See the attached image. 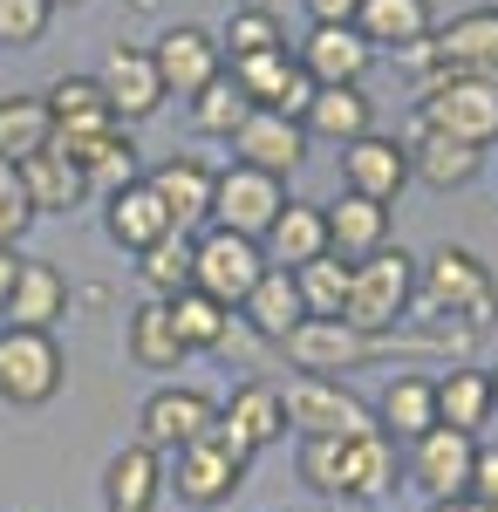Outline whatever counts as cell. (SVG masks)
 Instances as JSON below:
<instances>
[{
    "instance_id": "d590c367",
    "label": "cell",
    "mask_w": 498,
    "mask_h": 512,
    "mask_svg": "<svg viewBox=\"0 0 498 512\" xmlns=\"http://www.w3.org/2000/svg\"><path fill=\"white\" fill-rule=\"evenodd\" d=\"M294 465H301L307 492H321V499H348V485H355V437H301Z\"/></svg>"
},
{
    "instance_id": "f1b7e54d",
    "label": "cell",
    "mask_w": 498,
    "mask_h": 512,
    "mask_svg": "<svg viewBox=\"0 0 498 512\" xmlns=\"http://www.w3.org/2000/svg\"><path fill=\"white\" fill-rule=\"evenodd\" d=\"M260 253H267V267H307V260H321L328 253V219H321V205H307V198H287L280 205V219L267 226L260 239Z\"/></svg>"
},
{
    "instance_id": "ffe728a7",
    "label": "cell",
    "mask_w": 498,
    "mask_h": 512,
    "mask_svg": "<svg viewBox=\"0 0 498 512\" xmlns=\"http://www.w3.org/2000/svg\"><path fill=\"white\" fill-rule=\"evenodd\" d=\"M294 62L307 69V82H314V89H342V82H362V76H369L376 48L355 35V21H348V28H307V41L294 48Z\"/></svg>"
},
{
    "instance_id": "f546056e",
    "label": "cell",
    "mask_w": 498,
    "mask_h": 512,
    "mask_svg": "<svg viewBox=\"0 0 498 512\" xmlns=\"http://www.w3.org/2000/svg\"><path fill=\"white\" fill-rule=\"evenodd\" d=\"M239 321H246V328H253L260 342H287V335H294V328L307 321L294 274H287V267H267V274L253 280V294L239 301Z\"/></svg>"
},
{
    "instance_id": "7402d4cb",
    "label": "cell",
    "mask_w": 498,
    "mask_h": 512,
    "mask_svg": "<svg viewBox=\"0 0 498 512\" xmlns=\"http://www.w3.org/2000/svg\"><path fill=\"white\" fill-rule=\"evenodd\" d=\"M430 0H362L355 7V35L369 41L376 55H423V41H430Z\"/></svg>"
},
{
    "instance_id": "7dc6e473",
    "label": "cell",
    "mask_w": 498,
    "mask_h": 512,
    "mask_svg": "<svg viewBox=\"0 0 498 512\" xmlns=\"http://www.w3.org/2000/svg\"><path fill=\"white\" fill-rule=\"evenodd\" d=\"M301 7H307V21H314V28H348L362 0H301Z\"/></svg>"
},
{
    "instance_id": "4dcf8cb0",
    "label": "cell",
    "mask_w": 498,
    "mask_h": 512,
    "mask_svg": "<svg viewBox=\"0 0 498 512\" xmlns=\"http://www.w3.org/2000/svg\"><path fill=\"white\" fill-rule=\"evenodd\" d=\"M123 349H130V362L137 369H185V335H178V321H171V301H144V308H130V321H123Z\"/></svg>"
},
{
    "instance_id": "7a4b0ae2",
    "label": "cell",
    "mask_w": 498,
    "mask_h": 512,
    "mask_svg": "<svg viewBox=\"0 0 498 512\" xmlns=\"http://www.w3.org/2000/svg\"><path fill=\"white\" fill-rule=\"evenodd\" d=\"M410 308H417V260H410L403 246H383V253L355 260V274H348V308H342L348 328H362V335H396V328L410 321Z\"/></svg>"
},
{
    "instance_id": "e0dca14e",
    "label": "cell",
    "mask_w": 498,
    "mask_h": 512,
    "mask_svg": "<svg viewBox=\"0 0 498 512\" xmlns=\"http://www.w3.org/2000/svg\"><path fill=\"white\" fill-rule=\"evenodd\" d=\"M164 205V219H171V233H192V226H212V185H219V171L192 151H178V158H164L144 178Z\"/></svg>"
},
{
    "instance_id": "11a10c76",
    "label": "cell",
    "mask_w": 498,
    "mask_h": 512,
    "mask_svg": "<svg viewBox=\"0 0 498 512\" xmlns=\"http://www.w3.org/2000/svg\"><path fill=\"white\" fill-rule=\"evenodd\" d=\"M485 512H498V506H485Z\"/></svg>"
},
{
    "instance_id": "603a6c76",
    "label": "cell",
    "mask_w": 498,
    "mask_h": 512,
    "mask_svg": "<svg viewBox=\"0 0 498 512\" xmlns=\"http://www.w3.org/2000/svg\"><path fill=\"white\" fill-rule=\"evenodd\" d=\"M321 219H328V253L348 260V267L389 246V205H376L362 192H342L335 205H321Z\"/></svg>"
},
{
    "instance_id": "6da1fadb",
    "label": "cell",
    "mask_w": 498,
    "mask_h": 512,
    "mask_svg": "<svg viewBox=\"0 0 498 512\" xmlns=\"http://www.w3.org/2000/svg\"><path fill=\"white\" fill-rule=\"evenodd\" d=\"M417 301L444 321V328L458 321L464 335H485L492 315H498V280L485 274V260H478L471 246H437L417 267Z\"/></svg>"
},
{
    "instance_id": "cb8c5ba5",
    "label": "cell",
    "mask_w": 498,
    "mask_h": 512,
    "mask_svg": "<svg viewBox=\"0 0 498 512\" xmlns=\"http://www.w3.org/2000/svg\"><path fill=\"white\" fill-rule=\"evenodd\" d=\"M403 151H410V178H423L430 192L471 185V178H478V164H485V151H478V144H458V137H444V130H423V123H410Z\"/></svg>"
},
{
    "instance_id": "4316f807",
    "label": "cell",
    "mask_w": 498,
    "mask_h": 512,
    "mask_svg": "<svg viewBox=\"0 0 498 512\" xmlns=\"http://www.w3.org/2000/svg\"><path fill=\"white\" fill-rule=\"evenodd\" d=\"M164 499V458L151 444H123L103 465V506L110 512H157Z\"/></svg>"
},
{
    "instance_id": "d6986e66",
    "label": "cell",
    "mask_w": 498,
    "mask_h": 512,
    "mask_svg": "<svg viewBox=\"0 0 498 512\" xmlns=\"http://www.w3.org/2000/svg\"><path fill=\"white\" fill-rule=\"evenodd\" d=\"M301 158H307V130L294 117H280V110H253L232 130V164H253L267 178H287V171H301Z\"/></svg>"
},
{
    "instance_id": "1f68e13d",
    "label": "cell",
    "mask_w": 498,
    "mask_h": 512,
    "mask_svg": "<svg viewBox=\"0 0 498 512\" xmlns=\"http://www.w3.org/2000/svg\"><path fill=\"white\" fill-rule=\"evenodd\" d=\"M103 233H110L116 246H130V253H144V246H157V239L171 233V219H164L157 192L137 178V185H123V192L103 198Z\"/></svg>"
},
{
    "instance_id": "74e56055",
    "label": "cell",
    "mask_w": 498,
    "mask_h": 512,
    "mask_svg": "<svg viewBox=\"0 0 498 512\" xmlns=\"http://www.w3.org/2000/svg\"><path fill=\"white\" fill-rule=\"evenodd\" d=\"M348 260H335V253H321V260H307V267H294V287H301V308L307 321H342L348 308Z\"/></svg>"
},
{
    "instance_id": "52a82bcc",
    "label": "cell",
    "mask_w": 498,
    "mask_h": 512,
    "mask_svg": "<svg viewBox=\"0 0 498 512\" xmlns=\"http://www.w3.org/2000/svg\"><path fill=\"white\" fill-rule=\"evenodd\" d=\"M48 117H55V151H69L82 171H89V158H96L116 130H123L116 110L103 103L96 76H62L55 89H48Z\"/></svg>"
},
{
    "instance_id": "7bdbcfd3",
    "label": "cell",
    "mask_w": 498,
    "mask_h": 512,
    "mask_svg": "<svg viewBox=\"0 0 498 512\" xmlns=\"http://www.w3.org/2000/svg\"><path fill=\"white\" fill-rule=\"evenodd\" d=\"M137 178H144V171H137V144H130V130H116L110 144L89 158V192L110 198V192H123V185H137Z\"/></svg>"
},
{
    "instance_id": "f5cc1de1",
    "label": "cell",
    "mask_w": 498,
    "mask_h": 512,
    "mask_svg": "<svg viewBox=\"0 0 498 512\" xmlns=\"http://www.w3.org/2000/svg\"><path fill=\"white\" fill-rule=\"evenodd\" d=\"M55 7H82V0H55Z\"/></svg>"
},
{
    "instance_id": "4fadbf2b",
    "label": "cell",
    "mask_w": 498,
    "mask_h": 512,
    "mask_svg": "<svg viewBox=\"0 0 498 512\" xmlns=\"http://www.w3.org/2000/svg\"><path fill=\"white\" fill-rule=\"evenodd\" d=\"M212 417H219V403L205 390H192V383H164V390L144 396V410H137V444H151L157 458H171L178 444H192V437L212 431Z\"/></svg>"
},
{
    "instance_id": "8d00e7d4",
    "label": "cell",
    "mask_w": 498,
    "mask_h": 512,
    "mask_svg": "<svg viewBox=\"0 0 498 512\" xmlns=\"http://www.w3.org/2000/svg\"><path fill=\"white\" fill-rule=\"evenodd\" d=\"M403 485V458H396V437L389 431H369L355 437V485H348V499H362V506H376Z\"/></svg>"
},
{
    "instance_id": "c3c4849f",
    "label": "cell",
    "mask_w": 498,
    "mask_h": 512,
    "mask_svg": "<svg viewBox=\"0 0 498 512\" xmlns=\"http://www.w3.org/2000/svg\"><path fill=\"white\" fill-rule=\"evenodd\" d=\"M14 274H21V253L0 246V308H7V294H14Z\"/></svg>"
},
{
    "instance_id": "83f0119b",
    "label": "cell",
    "mask_w": 498,
    "mask_h": 512,
    "mask_svg": "<svg viewBox=\"0 0 498 512\" xmlns=\"http://www.w3.org/2000/svg\"><path fill=\"white\" fill-rule=\"evenodd\" d=\"M21 192H28V205H35V219L41 212L62 219V212H76L82 198H89V171H82L69 151L48 144V151H35V158L21 164Z\"/></svg>"
},
{
    "instance_id": "db71d44e",
    "label": "cell",
    "mask_w": 498,
    "mask_h": 512,
    "mask_svg": "<svg viewBox=\"0 0 498 512\" xmlns=\"http://www.w3.org/2000/svg\"><path fill=\"white\" fill-rule=\"evenodd\" d=\"M485 7H498V0H485Z\"/></svg>"
},
{
    "instance_id": "9a60e30c",
    "label": "cell",
    "mask_w": 498,
    "mask_h": 512,
    "mask_svg": "<svg viewBox=\"0 0 498 512\" xmlns=\"http://www.w3.org/2000/svg\"><path fill=\"white\" fill-rule=\"evenodd\" d=\"M280 349H287V362H294L301 376H335V369H362L369 355H383L389 335H362V328H348V321H301Z\"/></svg>"
},
{
    "instance_id": "7c38bea8",
    "label": "cell",
    "mask_w": 498,
    "mask_h": 512,
    "mask_svg": "<svg viewBox=\"0 0 498 512\" xmlns=\"http://www.w3.org/2000/svg\"><path fill=\"white\" fill-rule=\"evenodd\" d=\"M471 458H478V437L451 431V424H430L403 458V478L417 485L423 499H464L471 492Z\"/></svg>"
},
{
    "instance_id": "bcb514c9",
    "label": "cell",
    "mask_w": 498,
    "mask_h": 512,
    "mask_svg": "<svg viewBox=\"0 0 498 512\" xmlns=\"http://www.w3.org/2000/svg\"><path fill=\"white\" fill-rule=\"evenodd\" d=\"M471 499L498 506V444H485V437H478V458H471Z\"/></svg>"
},
{
    "instance_id": "5b68a950",
    "label": "cell",
    "mask_w": 498,
    "mask_h": 512,
    "mask_svg": "<svg viewBox=\"0 0 498 512\" xmlns=\"http://www.w3.org/2000/svg\"><path fill=\"white\" fill-rule=\"evenodd\" d=\"M417 123L485 151V144H498V82H485V76H437V82H423Z\"/></svg>"
},
{
    "instance_id": "ee69618b",
    "label": "cell",
    "mask_w": 498,
    "mask_h": 512,
    "mask_svg": "<svg viewBox=\"0 0 498 512\" xmlns=\"http://www.w3.org/2000/svg\"><path fill=\"white\" fill-rule=\"evenodd\" d=\"M55 21V0H0V48H35Z\"/></svg>"
},
{
    "instance_id": "ac0fdd59",
    "label": "cell",
    "mask_w": 498,
    "mask_h": 512,
    "mask_svg": "<svg viewBox=\"0 0 498 512\" xmlns=\"http://www.w3.org/2000/svg\"><path fill=\"white\" fill-rule=\"evenodd\" d=\"M96 89H103V103L116 110V123H137V117H151L157 103H164V82H157L151 48H130V41H116L110 55H103Z\"/></svg>"
},
{
    "instance_id": "3957f363",
    "label": "cell",
    "mask_w": 498,
    "mask_h": 512,
    "mask_svg": "<svg viewBox=\"0 0 498 512\" xmlns=\"http://www.w3.org/2000/svg\"><path fill=\"white\" fill-rule=\"evenodd\" d=\"M280 410H287V431L301 437H369L376 431V410L348 390L342 376H287L280 383Z\"/></svg>"
},
{
    "instance_id": "8992f818",
    "label": "cell",
    "mask_w": 498,
    "mask_h": 512,
    "mask_svg": "<svg viewBox=\"0 0 498 512\" xmlns=\"http://www.w3.org/2000/svg\"><path fill=\"white\" fill-rule=\"evenodd\" d=\"M239 485H246V458H239V451H226L212 431L192 437V444H178V451L164 458V492H178V499H185V506H198V512L239 499Z\"/></svg>"
},
{
    "instance_id": "277c9868",
    "label": "cell",
    "mask_w": 498,
    "mask_h": 512,
    "mask_svg": "<svg viewBox=\"0 0 498 512\" xmlns=\"http://www.w3.org/2000/svg\"><path fill=\"white\" fill-rule=\"evenodd\" d=\"M62 376H69V362L48 328H0V403L41 410L62 396Z\"/></svg>"
},
{
    "instance_id": "ba28073f",
    "label": "cell",
    "mask_w": 498,
    "mask_h": 512,
    "mask_svg": "<svg viewBox=\"0 0 498 512\" xmlns=\"http://www.w3.org/2000/svg\"><path fill=\"white\" fill-rule=\"evenodd\" d=\"M267 274V253H260V239H239V233H219V226H205L192 239V287L198 294H212L219 308H239L246 294H253V280Z\"/></svg>"
},
{
    "instance_id": "b9f144b4",
    "label": "cell",
    "mask_w": 498,
    "mask_h": 512,
    "mask_svg": "<svg viewBox=\"0 0 498 512\" xmlns=\"http://www.w3.org/2000/svg\"><path fill=\"white\" fill-rule=\"evenodd\" d=\"M232 62H246V55H267V48H287V28H280V14H260V7H232L226 14V35H219Z\"/></svg>"
},
{
    "instance_id": "d4e9b609",
    "label": "cell",
    "mask_w": 498,
    "mask_h": 512,
    "mask_svg": "<svg viewBox=\"0 0 498 512\" xmlns=\"http://www.w3.org/2000/svg\"><path fill=\"white\" fill-rule=\"evenodd\" d=\"M7 328H48L55 335V321L69 315V280L55 260H21V274H14V294H7Z\"/></svg>"
},
{
    "instance_id": "f907efd6",
    "label": "cell",
    "mask_w": 498,
    "mask_h": 512,
    "mask_svg": "<svg viewBox=\"0 0 498 512\" xmlns=\"http://www.w3.org/2000/svg\"><path fill=\"white\" fill-rule=\"evenodd\" d=\"M232 7H260V14H280L287 0H232Z\"/></svg>"
},
{
    "instance_id": "60d3db41",
    "label": "cell",
    "mask_w": 498,
    "mask_h": 512,
    "mask_svg": "<svg viewBox=\"0 0 498 512\" xmlns=\"http://www.w3.org/2000/svg\"><path fill=\"white\" fill-rule=\"evenodd\" d=\"M171 321H178V335H185V349H219V335H226L232 308H219L212 294H198V287H185V294H171Z\"/></svg>"
},
{
    "instance_id": "30bf717a",
    "label": "cell",
    "mask_w": 498,
    "mask_h": 512,
    "mask_svg": "<svg viewBox=\"0 0 498 512\" xmlns=\"http://www.w3.org/2000/svg\"><path fill=\"white\" fill-rule=\"evenodd\" d=\"M423 55H430V76H485L498 82V7H471V14H458L451 28H430V41H423Z\"/></svg>"
},
{
    "instance_id": "44dd1931",
    "label": "cell",
    "mask_w": 498,
    "mask_h": 512,
    "mask_svg": "<svg viewBox=\"0 0 498 512\" xmlns=\"http://www.w3.org/2000/svg\"><path fill=\"white\" fill-rule=\"evenodd\" d=\"M342 185L348 192H362V198H376V205H389V198L410 185V151L396 144V137H355L342 151Z\"/></svg>"
},
{
    "instance_id": "2e32d148",
    "label": "cell",
    "mask_w": 498,
    "mask_h": 512,
    "mask_svg": "<svg viewBox=\"0 0 498 512\" xmlns=\"http://www.w3.org/2000/svg\"><path fill=\"white\" fill-rule=\"evenodd\" d=\"M226 76L246 89V103H253V110H280V117H294V123H301V110L314 103V82H307V69L294 62V48L246 55V62H232Z\"/></svg>"
},
{
    "instance_id": "f35d334b",
    "label": "cell",
    "mask_w": 498,
    "mask_h": 512,
    "mask_svg": "<svg viewBox=\"0 0 498 512\" xmlns=\"http://www.w3.org/2000/svg\"><path fill=\"white\" fill-rule=\"evenodd\" d=\"M137 280L151 287V301H171L192 287V233H164L157 246L137 253Z\"/></svg>"
},
{
    "instance_id": "9f6ffc18",
    "label": "cell",
    "mask_w": 498,
    "mask_h": 512,
    "mask_svg": "<svg viewBox=\"0 0 498 512\" xmlns=\"http://www.w3.org/2000/svg\"><path fill=\"white\" fill-rule=\"evenodd\" d=\"M144 7H151V0H144Z\"/></svg>"
},
{
    "instance_id": "9c48e42d",
    "label": "cell",
    "mask_w": 498,
    "mask_h": 512,
    "mask_svg": "<svg viewBox=\"0 0 498 512\" xmlns=\"http://www.w3.org/2000/svg\"><path fill=\"white\" fill-rule=\"evenodd\" d=\"M280 205H287V178H267L253 164H226L219 185H212V226L239 239H267Z\"/></svg>"
},
{
    "instance_id": "5bb4252c",
    "label": "cell",
    "mask_w": 498,
    "mask_h": 512,
    "mask_svg": "<svg viewBox=\"0 0 498 512\" xmlns=\"http://www.w3.org/2000/svg\"><path fill=\"white\" fill-rule=\"evenodd\" d=\"M151 62H157V82H164V96H185L192 103L205 82L226 76V48H219V35H205V28H164V35L151 41Z\"/></svg>"
},
{
    "instance_id": "681fc988",
    "label": "cell",
    "mask_w": 498,
    "mask_h": 512,
    "mask_svg": "<svg viewBox=\"0 0 498 512\" xmlns=\"http://www.w3.org/2000/svg\"><path fill=\"white\" fill-rule=\"evenodd\" d=\"M430 512H485V506H478V499L464 492V499H430Z\"/></svg>"
},
{
    "instance_id": "e575fe53",
    "label": "cell",
    "mask_w": 498,
    "mask_h": 512,
    "mask_svg": "<svg viewBox=\"0 0 498 512\" xmlns=\"http://www.w3.org/2000/svg\"><path fill=\"white\" fill-rule=\"evenodd\" d=\"M55 144V117H48V96H0V158L28 164L35 151Z\"/></svg>"
},
{
    "instance_id": "d6a6232c",
    "label": "cell",
    "mask_w": 498,
    "mask_h": 512,
    "mask_svg": "<svg viewBox=\"0 0 498 512\" xmlns=\"http://www.w3.org/2000/svg\"><path fill=\"white\" fill-rule=\"evenodd\" d=\"M376 431H389L396 444H417L430 424H437V376H417V369H403L396 383L383 390V403H376Z\"/></svg>"
},
{
    "instance_id": "816d5d0a",
    "label": "cell",
    "mask_w": 498,
    "mask_h": 512,
    "mask_svg": "<svg viewBox=\"0 0 498 512\" xmlns=\"http://www.w3.org/2000/svg\"><path fill=\"white\" fill-rule=\"evenodd\" d=\"M492 410H498V369H492Z\"/></svg>"
},
{
    "instance_id": "f6af8a7d",
    "label": "cell",
    "mask_w": 498,
    "mask_h": 512,
    "mask_svg": "<svg viewBox=\"0 0 498 512\" xmlns=\"http://www.w3.org/2000/svg\"><path fill=\"white\" fill-rule=\"evenodd\" d=\"M35 226V205L21 192V164L0 158V246H21V233Z\"/></svg>"
},
{
    "instance_id": "8fae6325",
    "label": "cell",
    "mask_w": 498,
    "mask_h": 512,
    "mask_svg": "<svg viewBox=\"0 0 498 512\" xmlns=\"http://www.w3.org/2000/svg\"><path fill=\"white\" fill-rule=\"evenodd\" d=\"M212 437L226 444V451H239L246 465L267 451V444H280L287 437V410H280V383H239V390L219 403V417H212Z\"/></svg>"
},
{
    "instance_id": "ab89813d",
    "label": "cell",
    "mask_w": 498,
    "mask_h": 512,
    "mask_svg": "<svg viewBox=\"0 0 498 512\" xmlns=\"http://www.w3.org/2000/svg\"><path fill=\"white\" fill-rule=\"evenodd\" d=\"M246 117H253V103H246V89H239L232 76L205 82V89L192 96V130H198V137H226V144H232V130H239Z\"/></svg>"
},
{
    "instance_id": "484cf974",
    "label": "cell",
    "mask_w": 498,
    "mask_h": 512,
    "mask_svg": "<svg viewBox=\"0 0 498 512\" xmlns=\"http://www.w3.org/2000/svg\"><path fill=\"white\" fill-rule=\"evenodd\" d=\"M301 130L307 144L321 137V144H355V137H369L376 130V103L362 96V82H342V89H314V103L301 110Z\"/></svg>"
},
{
    "instance_id": "836d02e7",
    "label": "cell",
    "mask_w": 498,
    "mask_h": 512,
    "mask_svg": "<svg viewBox=\"0 0 498 512\" xmlns=\"http://www.w3.org/2000/svg\"><path fill=\"white\" fill-rule=\"evenodd\" d=\"M492 417L498 410H492V376H485V369H451V376H437V424L478 437Z\"/></svg>"
}]
</instances>
